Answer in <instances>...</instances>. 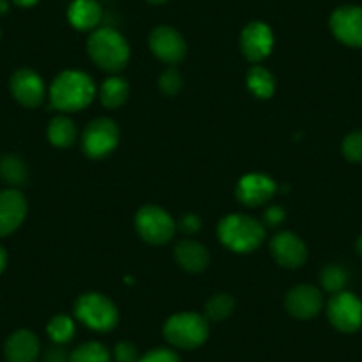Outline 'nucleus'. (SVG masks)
<instances>
[{
    "label": "nucleus",
    "instance_id": "28",
    "mask_svg": "<svg viewBox=\"0 0 362 362\" xmlns=\"http://www.w3.org/2000/svg\"><path fill=\"white\" fill-rule=\"evenodd\" d=\"M344 158L350 162L361 163L362 162V130L351 132L344 137L343 146H341Z\"/></svg>",
    "mask_w": 362,
    "mask_h": 362
},
{
    "label": "nucleus",
    "instance_id": "38",
    "mask_svg": "<svg viewBox=\"0 0 362 362\" xmlns=\"http://www.w3.org/2000/svg\"><path fill=\"white\" fill-rule=\"evenodd\" d=\"M355 249H357V252L361 254L362 256V235L358 236V240H357V243H355Z\"/></svg>",
    "mask_w": 362,
    "mask_h": 362
},
{
    "label": "nucleus",
    "instance_id": "22",
    "mask_svg": "<svg viewBox=\"0 0 362 362\" xmlns=\"http://www.w3.org/2000/svg\"><path fill=\"white\" fill-rule=\"evenodd\" d=\"M76 135H78V132H76L75 123L66 114L55 116L48 123L47 137L50 144L55 146V148H69V146L75 144Z\"/></svg>",
    "mask_w": 362,
    "mask_h": 362
},
{
    "label": "nucleus",
    "instance_id": "39",
    "mask_svg": "<svg viewBox=\"0 0 362 362\" xmlns=\"http://www.w3.org/2000/svg\"><path fill=\"white\" fill-rule=\"evenodd\" d=\"M149 4H163V2H167V0H148Z\"/></svg>",
    "mask_w": 362,
    "mask_h": 362
},
{
    "label": "nucleus",
    "instance_id": "31",
    "mask_svg": "<svg viewBox=\"0 0 362 362\" xmlns=\"http://www.w3.org/2000/svg\"><path fill=\"white\" fill-rule=\"evenodd\" d=\"M139 362H180V357L170 348H155L142 355Z\"/></svg>",
    "mask_w": 362,
    "mask_h": 362
},
{
    "label": "nucleus",
    "instance_id": "1",
    "mask_svg": "<svg viewBox=\"0 0 362 362\" xmlns=\"http://www.w3.org/2000/svg\"><path fill=\"white\" fill-rule=\"evenodd\" d=\"M96 86L87 73L78 69H66L59 73L48 89L52 107L62 114L76 112L93 103Z\"/></svg>",
    "mask_w": 362,
    "mask_h": 362
},
{
    "label": "nucleus",
    "instance_id": "17",
    "mask_svg": "<svg viewBox=\"0 0 362 362\" xmlns=\"http://www.w3.org/2000/svg\"><path fill=\"white\" fill-rule=\"evenodd\" d=\"M41 344L33 330H16L8 337L4 355L8 362H36L40 357Z\"/></svg>",
    "mask_w": 362,
    "mask_h": 362
},
{
    "label": "nucleus",
    "instance_id": "27",
    "mask_svg": "<svg viewBox=\"0 0 362 362\" xmlns=\"http://www.w3.org/2000/svg\"><path fill=\"white\" fill-rule=\"evenodd\" d=\"M320 283L323 290L329 293H339V291H344L348 283V272L341 264H329L320 274Z\"/></svg>",
    "mask_w": 362,
    "mask_h": 362
},
{
    "label": "nucleus",
    "instance_id": "35",
    "mask_svg": "<svg viewBox=\"0 0 362 362\" xmlns=\"http://www.w3.org/2000/svg\"><path fill=\"white\" fill-rule=\"evenodd\" d=\"M11 2L18 6V8H33V6H36L40 0H11Z\"/></svg>",
    "mask_w": 362,
    "mask_h": 362
},
{
    "label": "nucleus",
    "instance_id": "19",
    "mask_svg": "<svg viewBox=\"0 0 362 362\" xmlns=\"http://www.w3.org/2000/svg\"><path fill=\"white\" fill-rule=\"evenodd\" d=\"M103 11L98 0H73L68 8V20L76 30H93L98 29L102 23Z\"/></svg>",
    "mask_w": 362,
    "mask_h": 362
},
{
    "label": "nucleus",
    "instance_id": "7",
    "mask_svg": "<svg viewBox=\"0 0 362 362\" xmlns=\"http://www.w3.org/2000/svg\"><path fill=\"white\" fill-rule=\"evenodd\" d=\"M135 229L144 242L163 245L174 238L177 224L163 208L148 204L135 214Z\"/></svg>",
    "mask_w": 362,
    "mask_h": 362
},
{
    "label": "nucleus",
    "instance_id": "18",
    "mask_svg": "<svg viewBox=\"0 0 362 362\" xmlns=\"http://www.w3.org/2000/svg\"><path fill=\"white\" fill-rule=\"evenodd\" d=\"M174 257L180 268L190 274H199V272L206 270L210 264V252L203 243L196 242V240H180L174 247Z\"/></svg>",
    "mask_w": 362,
    "mask_h": 362
},
{
    "label": "nucleus",
    "instance_id": "24",
    "mask_svg": "<svg viewBox=\"0 0 362 362\" xmlns=\"http://www.w3.org/2000/svg\"><path fill=\"white\" fill-rule=\"evenodd\" d=\"M235 309V298L228 293H217L214 297L208 298L204 304V318L208 322H222V320L229 318Z\"/></svg>",
    "mask_w": 362,
    "mask_h": 362
},
{
    "label": "nucleus",
    "instance_id": "13",
    "mask_svg": "<svg viewBox=\"0 0 362 362\" xmlns=\"http://www.w3.org/2000/svg\"><path fill=\"white\" fill-rule=\"evenodd\" d=\"M240 48L249 62L264 61L274 50V33L264 22H250L240 34Z\"/></svg>",
    "mask_w": 362,
    "mask_h": 362
},
{
    "label": "nucleus",
    "instance_id": "16",
    "mask_svg": "<svg viewBox=\"0 0 362 362\" xmlns=\"http://www.w3.org/2000/svg\"><path fill=\"white\" fill-rule=\"evenodd\" d=\"M27 210L29 204L18 189L0 190V236L15 233L25 221Z\"/></svg>",
    "mask_w": 362,
    "mask_h": 362
},
{
    "label": "nucleus",
    "instance_id": "37",
    "mask_svg": "<svg viewBox=\"0 0 362 362\" xmlns=\"http://www.w3.org/2000/svg\"><path fill=\"white\" fill-rule=\"evenodd\" d=\"M9 11V2L8 0H0V15H6Z\"/></svg>",
    "mask_w": 362,
    "mask_h": 362
},
{
    "label": "nucleus",
    "instance_id": "14",
    "mask_svg": "<svg viewBox=\"0 0 362 362\" xmlns=\"http://www.w3.org/2000/svg\"><path fill=\"white\" fill-rule=\"evenodd\" d=\"M270 254L279 267L295 270L308 259V247L295 233L281 231L270 240Z\"/></svg>",
    "mask_w": 362,
    "mask_h": 362
},
{
    "label": "nucleus",
    "instance_id": "20",
    "mask_svg": "<svg viewBox=\"0 0 362 362\" xmlns=\"http://www.w3.org/2000/svg\"><path fill=\"white\" fill-rule=\"evenodd\" d=\"M128 96H130L128 82L117 75H110L100 87V100L107 109H119L127 103Z\"/></svg>",
    "mask_w": 362,
    "mask_h": 362
},
{
    "label": "nucleus",
    "instance_id": "23",
    "mask_svg": "<svg viewBox=\"0 0 362 362\" xmlns=\"http://www.w3.org/2000/svg\"><path fill=\"white\" fill-rule=\"evenodd\" d=\"M0 177L9 185V189H18L29 180V169L25 162L16 155L0 156Z\"/></svg>",
    "mask_w": 362,
    "mask_h": 362
},
{
    "label": "nucleus",
    "instance_id": "21",
    "mask_svg": "<svg viewBox=\"0 0 362 362\" xmlns=\"http://www.w3.org/2000/svg\"><path fill=\"white\" fill-rule=\"evenodd\" d=\"M247 87L250 95L259 100H268L276 93V76L264 66H252L247 73Z\"/></svg>",
    "mask_w": 362,
    "mask_h": 362
},
{
    "label": "nucleus",
    "instance_id": "30",
    "mask_svg": "<svg viewBox=\"0 0 362 362\" xmlns=\"http://www.w3.org/2000/svg\"><path fill=\"white\" fill-rule=\"evenodd\" d=\"M114 357H116L117 362H139L141 355H139L137 346L134 343L121 341L114 348Z\"/></svg>",
    "mask_w": 362,
    "mask_h": 362
},
{
    "label": "nucleus",
    "instance_id": "3",
    "mask_svg": "<svg viewBox=\"0 0 362 362\" xmlns=\"http://www.w3.org/2000/svg\"><path fill=\"white\" fill-rule=\"evenodd\" d=\"M218 240L236 254H249L264 242V224L243 214H231L218 222Z\"/></svg>",
    "mask_w": 362,
    "mask_h": 362
},
{
    "label": "nucleus",
    "instance_id": "2",
    "mask_svg": "<svg viewBox=\"0 0 362 362\" xmlns=\"http://www.w3.org/2000/svg\"><path fill=\"white\" fill-rule=\"evenodd\" d=\"M87 54L103 71L117 75L130 61V45L112 27H98L87 40Z\"/></svg>",
    "mask_w": 362,
    "mask_h": 362
},
{
    "label": "nucleus",
    "instance_id": "29",
    "mask_svg": "<svg viewBox=\"0 0 362 362\" xmlns=\"http://www.w3.org/2000/svg\"><path fill=\"white\" fill-rule=\"evenodd\" d=\"M158 86L165 96H176L183 87V76L176 68H167L160 76Z\"/></svg>",
    "mask_w": 362,
    "mask_h": 362
},
{
    "label": "nucleus",
    "instance_id": "5",
    "mask_svg": "<svg viewBox=\"0 0 362 362\" xmlns=\"http://www.w3.org/2000/svg\"><path fill=\"white\" fill-rule=\"evenodd\" d=\"M75 316L78 322L96 332H109L119 322L116 304L103 293H83L75 302Z\"/></svg>",
    "mask_w": 362,
    "mask_h": 362
},
{
    "label": "nucleus",
    "instance_id": "4",
    "mask_svg": "<svg viewBox=\"0 0 362 362\" xmlns=\"http://www.w3.org/2000/svg\"><path fill=\"white\" fill-rule=\"evenodd\" d=\"M210 334V325L204 315L183 311L170 316L163 325V336L173 346L181 350H194L204 344Z\"/></svg>",
    "mask_w": 362,
    "mask_h": 362
},
{
    "label": "nucleus",
    "instance_id": "26",
    "mask_svg": "<svg viewBox=\"0 0 362 362\" xmlns=\"http://www.w3.org/2000/svg\"><path fill=\"white\" fill-rule=\"evenodd\" d=\"M69 362H110V354L102 343L89 341L71 351Z\"/></svg>",
    "mask_w": 362,
    "mask_h": 362
},
{
    "label": "nucleus",
    "instance_id": "32",
    "mask_svg": "<svg viewBox=\"0 0 362 362\" xmlns=\"http://www.w3.org/2000/svg\"><path fill=\"white\" fill-rule=\"evenodd\" d=\"M177 228L185 233V235H196V233H199L201 228H203V221H201L199 215L187 214V215H183V217H181Z\"/></svg>",
    "mask_w": 362,
    "mask_h": 362
},
{
    "label": "nucleus",
    "instance_id": "6",
    "mask_svg": "<svg viewBox=\"0 0 362 362\" xmlns=\"http://www.w3.org/2000/svg\"><path fill=\"white\" fill-rule=\"evenodd\" d=\"M119 144V128L110 117H96L82 134V151L87 158L103 160L116 151Z\"/></svg>",
    "mask_w": 362,
    "mask_h": 362
},
{
    "label": "nucleus",
    "instance_id": "36",
    "mask_svg": "<svg viewBox=\"0 0 362 362\" xmlns=\"http://www.w3.org/2000/svg\"><path fill=\"white\" fill-rule=\"evenodd\" d=\"M6 264H8V252H6L4 247L0 245V274L4 272Z\"/></svg>",
    "mask_w": 362,
    "mask_h": 362
},
{
    "label": "nucleus",
    "instance_id": "12",
    "mask_svg": "<svg viewBox=\"0 0 362 362\" xmlns=\"http://www.w3.org/2000/svg\"><path fill=\"white\" fill-rule=\"evenodd\" d=\"M149 48L153 55L165 64H177L185 59L187 43L185 37L181 36L174 27L160 25L149 34Z\"/></svg>",
    "mask_w": 362,
    "mask_h": 362
},
{
    "label": "nucleus",
    "instance_id": "25",
    "mask_svg": "<svg viewBox=\"0 0 362 362\" xmlns=\"http://www.w3.org/2000/svg\"><path fill=\"white\" fill-rule=\"evenodd\" d=\"M47 332L55 344H66L75 337L76 327L68 315H57L48 322Z\"/></svg>",
    "mask_w": 362,
    "mask_h": 362
},
{
    "label": "nucleus",
    "instance_id": "10",
    "mask_svg": "<svg viewBox=\"0 0 362 362\" xmlns=\"http://www.w3.org/2000/svg\"><path fill=\"white\" fill-rule=\"evenodd\" d=\"M11 95L20 105L27 109H36L47 98V87L43 78L30 68H20L13 73L9 80Z\"/></svg>",
    "mask_w": 362,
    "mask_h": 362
},
{
    "label": "nucleus",
    "instance_id": "11",
    "mask_svg": "<svg viewBox=\"0 0 362 362\" xmlns=\"http://www.w3.org/2000/svg\"><path fill=\"white\" fill-rule=\"evenodd\" d=\"M279 190L277 183L263 173H249L240 177L236 185V199L247 208H257L267 204Z\"/></svg>",
    "mask_w": 362,
    "mask_h": 362
},
{
    "label": "nucleus",
    "instance_id": "8",
    "mask_svg": "<svg viewBox=\"0 0 362 362\" xmlns=\"http://www.w3.org/2000/svg\"><path fill=\"white\" fill-rule=\"evenodd\" d=\"M327 316L339 332H355L362 327V300L350 291L334 293L327 304Z\"/></svg>",
    "mask_w": 362,
    "mask_h": 362
},
{
    "label": "nucleus",
    "instance_id": "33",
    "mask_svg": "<svg viewBox=\"0 0 362 362\" xmlns=\"http://www.w3.org/2000/svg\"><path fill=\"white\" fill-rule=\"evenodd\" d=\"M284 221H286V211L281 206H270L263 214V222L268 228H277V226L283 224Z\"/></svg>",
    "mask_w": 362,
    "mask_h": 362
},
{
    "label": "nucleus",
    "instance_id": "9",
    "mask_svg": "<svg viewBox=\"0 0 362 362\" xmlns=\"http://www.w3.org/2000/svg\"><path fill=\"white\" fill-rule=\"evenodd\" d=\"M330 30L339 43L351 48H362V8L341 6L330 15Z\"/></svg>",
    "mask_w": 362,
    "mask_h": 362
},
{
    "label": "nucleus",
    "instance_id": "15",
    "mask_svg": "<svg viewBox=\"0 0 362 362\" xmlns=\"http://www.w3.org/2000/svg\"><path fill=\"white\" fill-rule=\"evenodd\" d=\"M284 308L293 318L311 320L323 309V295L316 286L298 284L286 293Z\"/></svg>",
    "mask_w": 362,
    "mask_h": 362
},
{
    "label": "nucleus",
    "instance_id": "34",
    "mask_svg": "<svg viewBox=\"0 0 362 362\" xmlns=\"http://www.w3.org/2000/svg\"><path fill=\"white\" fill-rule=\"evenodd\" d=\"M45 362H69V355H66V351L62 348L55 346L50 348L45 355Z\"/></svg>",
    "mask_w": 362,
    "mask_h": 362
}]
</instances>
